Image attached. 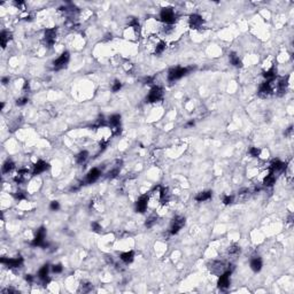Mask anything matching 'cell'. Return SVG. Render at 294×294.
I'll return each mask as SVG.
<instances>
[{
  "label": "cell",
  "mask_w": 294,
  "mask_h": 294,
  "mask_svg": "<svg viewBox=\"0 0 294 294\" xmlns=\"http://www.w3.org/2000/svg\"><path fill=\"white\" fill-rule=\"evenodd\" d=\"M45 236H46V230L45 227H40L37 230L35 239L32 240V246H42V247H47V244H45Z\"/></svg>",
  "instance_id": "3"
},
{
  "label": "cell",
  "mask_w": 294,
  "mask_h": 294,
  "mask_svg": "<svg viewBox=\"0 0 294 294\" xmlns=\"http://www.w3.org/2000/svg\"><path fill=\"white\" fill-rule=\"evenodd\" d=\"M227 253H229V255H231V256H237L238 254L240 253V248L238 247V246H236V245H232V246L229 247Z\"/></svg>",
  "instance_id": "28"
},
{
  "label": "cell",
  "mask_w": 294,
  "mask_h": 294,
  "mask_svg": "<svg viewBox=\"0 0 294 294\" xmlns=\"http://www.w3.org/2000/svg\"><path fill=\"white\" fill-rule=\"evenodd\" d=\"M25 280L29 282V283H32V282H33V277H32L31 275H27V276H25Z\"/></svg>",
  "instance_id": "44"
},
{
  "label": "cell",
  "mask_w": 294,
  "mask_h": 294,
  "mask_svg": "<svg viewBox=\"0 0 294 294\" xmlns=\"http://www.w3.org/2000/svg\"><path fill=\"white\" fill-rule=\"evenodd\" d=\"M0 262L2 264H6L8 268H20L23 263V259L22 257H16V259H6V257H2L0 260Z\"/></svg>",
  "instance_id": "8"
},
{
  "label": "cell",
  "mask_w": 294,
  "mask_h": 294,
  "mask_svg": "<svg viewBox=\"0 0 294 294\" xmlns=\"http://www.w3.org/2000/svg\"><path fill=\"white\" fill-rule=\"evenodd\" d=\"M1 82H2V84H4V85H6V84H8V82H9V78H8V77H4Z\"/></svg>",
  "instance_id": "46"
},
{
  "label": "cell",
  "mask_w": 294,
  "mask_h": 294,
  "mask_svg": "<svg viewBox=\"0 0 294 294\" xmlns=\"http://www.w3.org/2000/svg\"><path fill=\"white\" fill-rule=\"evenodd\" d=\"M23 89H24V91L29 90V82H25V83H24V87H23Z\"/></svg>",
  "instance_id": "47"
},
{
  "label": "cell",
  "mask_w": 294,
  "mask_h": 294,
  "mask_svg": "<svg viewBox=\"0 0 294 294\" xmlns=\"http://www.w3.org/2000/svg\"><path fill=\"white\" fill-rule=\"evenodd\" d=\"M50 208L52 209V210H57V209L60 208V205H59V202L57 201H52L51 202Z\"/></svg>",
  "instance_id": "39"
},
{
  "label": "cell",
  "mask_w": 294,
  "mask_h": 294,
  "mask_svg": "<svg viewBox=\"0 0 294 294\" xmlns=\"http://www.w3.org/2000/svg\"><path fill=\"white\" fill-rule=\"evenodd\" d=\"M69 59H70L69 53H68V52H63V53L61 54L60 57H57V60L53 62L54 69H55V70H60V69L64 68L66 66H67L68 62H69Z\"/></svg>",
  "instance_id": "4"
},
{
  "label": "cell",
  "mask_w": 294,
  "mask_h": 294,
  "mask_svg": "<svg viewBox=\"0 0 294 294\" xmlns=\"http://www.w3.org/2000/svg\"><path fill=\"white\" fill-rule=\"evenodd\" d=\"M29 99L27 98V97H23V98H20V99H17V101H16V105L17 106H24L25 103L28 102Z\"/></svg>",
  "instance_id": "37"
},
{
  "label": "cell",
  "mask_w": 294,
  "mask_h": 294,
  "mask_svg": "<svg viewBox=\"0 0 294 294\" xmlns=\"http://www.w3.org/2000/svg\"><path fill=\"white\" fill-rule=\"evenodd\" d=\"M251 268H252V270H253V271L259 272L260 270L262 269V260L260 259V257H254V259H252Z\"/></svg>",
  "instance_id": "19"
},
{
  "label": "cell",
  "mask_w": 294,
  "mask_h": 294,
  "mask_svg": "<svg viewBox=\"0 0 294 294\" xmlns=\"http://www.w3.org/2000/svg\"><path fill=\"white\" fill-rule=\"evenodd\" d=\"M62 266L61 264H54L53 267H52V270H53V272H55V273H60V272H62Z\"/></svg>",
  "instance_id": "38"
},
{
  "label": "cell",
  "mask_w": 294,
  "mask_h": 294,
  "mask_svg": "<svg viewBox=\"0 0 294 294\" xmlns=\"http://www.w3.org/2000/svg\"><path fill=\"white\" fill-rule=\"evenodd\" d=\"M109 124L112 125V130H113L114 135H117L120 132V124H121V116L118 114L112 115L109 117Z\"/></svg>",
  "instance_id": "10"
},
{
  "label": "cell",
  "mask_w": 294,
  "mask_h": 294,
  "mask_svg": "<svg viewBox=\"0 0 294 294\" xmlns=\"http://www.w3.org/2000/svg\"><path fill=\"white\" fill-rule=\"evenodd\" d=\"M292 131H293V127H290V128L285 131V136H291L292 135Z\"/></svg>",
  "instance_id": "43"
},
{
  "label": "cell",
  "mask_w": 294,
  "mask_h": 294,
  "mask_svg": "<svg viewBox=\"0 0 294 294\" xmlns=\"http://www.w3.org/2000/svg\"><path fill=\"white\" fill-rule=\"evenodd\" d=\"M121 87H122V84H121L120 81H115L113 83V86H112V90H113V92H117V91H120Z\"/></svg>",
  "instance_id": "34"
},
{
  "label": "cell",
  "mask_w": 294,
  "mask_h": 294,
  "mask_svg": "<svg viewBox=\"0 0 294 294\" xmlns=\"http://www.w3.org/2000/svg\"><path fill=\"white\" fill-rule=\"evenodd\" d=\"M163 92L162 89L159 87V86H154L151 91H149V94L147 97V101L148 102H156V101H160L162 99Z\"/></svg>",
  "instance_id": "5"
},
{
  "label": "cell",
  "mask_w": 294,
  "mask_h": 294,
  "mask_svg": "<svg viewBox=\"0 0 294 294\" xmlns=\"http://www.w3.org/2000/svg\"><path fill=\"white\" fill-rule=\"evenodd\" d=\"M194 124H195L194 121L191 120V121H188L187 123H186V127H194Z\"/></svg>",
  "instance_id": "45"
},
{
  "label": "cell",
  "mask_w": 294,
  "mask_h": 294,
  "mask_svg": "<svg viewBox=\"0 0 294 294\" xmlns=\"http://www.w3.org/2000/svg\"><path fill=\"white\" fill-rule=\"evenodd\" d=\"M272 85H271V82H264V83H262L261 85H260V89H259V94L261 97H263V98H266V97H268L269 94H271L272 93Z\"/></svg>",
  "instance_id": "12"
},
{
  "label": "cell",
  "mask_w": 294,
  "mask_h": 294,
  "mask_svg": "<svg viewBox=\"0 0 294 294\" xmlns=\"http://www.w3.org/2000/svg\"><path fill=\"white\" fill-rule=\"evenodd\" d=\"M275 183H276V177L273 176L272 172L270 175H268V176L264 178V181H263V184L266 185V186H272Z\"/></svg>",
  "instance_id": "26"
},
{
  "label": "cell",
  "mask_w": 294,
  "mask_h": 294,
  "mask_svg": "<svg viewBox=\"0 0 294 294\" xmlns=\"http://www.w3.org/2000/svg\"><path fill=\"white\" fill-rule=\"evenodd\" d=\"M286 87H287V78H280L279 81H278V83H277V92H279L278 94H279V96L284 94L285 91H286Z\"/></svg>",
  "instance_id": "18"
},
{
  "label": "cell",
  "mask_w": 294,
  "mask_h": 294,
  "mask_svg": "<svg viewBox=\"0 0 294 294\" xmlns=\"http://www.w3.org/2000/svg\"><path fill=\"white\" fill-rule=\"evenodd\" d=\"M285 167H286V164L284 162H282L279 160H273L271 164H270V169H271V172L273 174V172H279V171L284 170Z\"/></svg>",
  "instance_id": "16"
},
{
  "label": "cell",
  "mask_w": 294,
  "mask_h": 294,
  "mask_svg": "<svg viewBox=\"0 0 294 294\" xmlns=\"http://www.w3.org/2000/svg\"><path fill=\"white\" fill-rule=\"evenodd\" d=\"M118 174H120V169H118V168H115V169H113L112 171L108 172V178H115Z\"/></svg>",
  "instance_id": "35"
},
{
  "label": "cell",
  "mask_w": 294,
  "mask_h": 294,
  "mask_svg": "<svg viewBox=\"0 0 294 294\" xmlns=\"http://www.w3.org/2000/svg\"><path fill=\"white\" fill-rule=\"evenodd\" d=\"M46 169H48V163H46L45 161H43V160H39V161H37V162H36L35 166H33L32 175H33V176H36V175L42 174V172H44V171L46 170Z\"/></svg>",
  "instance_id": "13"
},
{
  "label": "cell",
  "mask_w": 294,
  "mask_h": 294,
  "mask_svg": "<svg viewBox=\"0 0 294 294\" xmlns=\"http://www.w3.org/2000/svg\"><path fill=\"white\" fill-rule=\"evenodd\" d=\"M212 198V192L210 191H205V192H200L197 197H195V200L199 202L206 201V200H209Z\"/></svg>",
  "instance_id": "22"
},
{
  "label": "cell",
  "mask_w": 294,
  "mask_h": 294,
  "mask_svg": "<svg viewBox=\"0 0 294 294\" xmlns=\"http://www.w3.org/2000/svg\"><path fill=\"white\" fill-rule=\"evenodd\" d=\"M2 293H16V291L13 288H6V290H2Z\"/></svg>",
  "instance_id": "42"
},
{
  "label": "cell",
  "mask_w": 294,
  "mask_h": 294,
  "mask_svg": "<svg viewBox=\"0 0 294 294\" xmlns=\"http://www.w3.org/2000/svg\"><path fill=\"white\" fill-rule=\"evenodd\" d=\"M13 169H14V163L12 162L11 160H7V161L4 163V166H2V172H4V174H8V172H11Z\"/></svg>",
  "instance_id": "25"
},
{
  "label": "cell",
  "mask_w": 294,
  "mask_h": 294,
  "mask_svg": "<svg viewBox=\"0 0 294 294\" xmlns=\"http://www.w3.org/2000/svg\"><path fill=\"white\" fill-rule=\"evenodd\" d=\"M91 288H92V285H91V284H89V283L82 286V291H83V292H87V291H90Z\"/></svg>",
  "instance_id": "41"
},
{
  "label": "cell",
  "mask_w": 294,
  "mask_h": 294,
  "mask_svg": "<svg viewBox=\"0 0 294 294\" xmlns=\"http://www.w3.org/2000/svg\"><path fill=\"white\" fill-rule=\"evenodd\" d=\"M260 153H261V151H260L257 147H252V148L249 149V154H251L253 157H257V156L260 155Z\"/></svg>",
  "instance_id": "33"
},
{
  "label": "cell",
  "mask_w": 294,
  "mask_h": 294,
  "mask_svg": "<svg viewBox=\"0 0 294 294\" xmlns=\"http://www.w3.org/2000/svg\"><path fill=\"white\" fill-rule=\"evenodd\" d=\"M263 76L268 79V82H271L275 79V77H276V72H275V68H271V69H269L268 71H266L264 74H263Z\"/></svg>",
  "instance_id": "27"
},
{
  "label": "cell",
  "mask_w": 294,
  "mask_h": 294,
  "mask_svg": "<svg viewBox=\"0 0 294 294\" xmlns=\"http://www.w3.org/2000/svg\"><path fill=\"white\" fill-rule=\"evenodd\" d=\"M57 39V30L55 29H46L45 35H44V40L48 46H52L55 43Z\"/></svg>",
  "instance_id": "9"
},
{
  "label": "cell",
  "mask_w": 294,
  "mask_h": 294,
  "mask_svg": "<svg viewBox=\"0 0 294 294\" xmlns=\"http://www.w3.org/2000/svg\"><path fill=\"white\" fill-rule=\"evenodd\" d=\"M15 198L18 199V200H23V199H25V193L24 192H22V191L17 192V193L15 194Z\"/></svg>",
  "instance_id": "40"
},
{
  "label": "cell",
  "mask_w": 294,
  "mask_h": 294,
  "mask_svg": "<svg viewBox=\"0 0 294 294\" xmlns=\"http://www.w3.org/2000/svg\"><path fill=\"white\" fill-rule=\"evenodd\" d=\"M230 62H231V64H233L234 67H237V68L242 67V62H241V60L239 59V57H238L236 53L230 54Z\"/></svg>",
  "instance_id": "23"
},
{
  "label": "cell",
  "mask_w": 294,
  "mask_h": 294,
  "mask_svg": "<svg viewBox=\"0 0 294 294\" xmlns=\"http://www.w3.org/2000/svg\"><path fill=\"white\" fill-rule=\"evenodd\" d=\"M156 220H157V217L156 216H151V217H148L147 218V221H146V223H145V225L147 227H152L154 224L156 223Z\"/></svg>",
  "instance_id": "30"
},
{
  "label": "cell",
  "mask_w": 294,
  "mask_h": 294,
  "mask_svg": "<svg viewBox=\"0 0 294 294\" xmlns=\"http://www.w3.org/2000/svg\"><path fill=\"white\" fill-rule=\"evenodd\" d=\"M48 270H50V266H48V264H45V266H43V268L38 271L39 279H42L45 284L50 282V278H48Z\"/></svg>",
  "instance_id": "17"
},
{
  "label": "cell",
  "mask_w": 294,
  "mask_h": 294,
  "mask_svg": "<svg viewBox=\"0 0 294 294\" xmlns=\"http://www.w3.org/2000/svg\"><path fill=\"white\" fill-rule=\"evenodd\" d=\"M11 39H12V35L9 32H7V31L1 32V33H0V44H1V47L5 48V47L7 46V43Z\"/></svg>",
  "instance_id": "20"
},
{
  "label": "cell",
  "mask_w": 294,
  "mask_h": 294,
  "mask_svg": "<svg viewBox=\"0 0 294 294\" xmlns=\"http://www.w3.org/2000/svg\"><path fill=\"white\" fill-rule=\"evenodd\" d=\"M160 18L163 23H166L168 25H171L176 21V16H175V12L172 8H163L160 14Z\"/></svg>",
  "instance_id": "2"
},
{
  "label": "cell",
  "mask_w": 294,
  "mask_h": 294,
  "mask_svg": "<svg viewBox=\"0 0 294 294\" xmlns=\"http://www.w3.org/2000/svg\"><path fill=\"white\" fill-rule=\"evenodd\" d=\"M120 257H121V260H122L124 263H131L132 261H133L135 254H133V252H132V251L125 252V253H122V254H121Z\"/></svg>",
  "instance_id": "21"
},
{
  "label": "cell",
  "mask_w": 294,
  "mask_h": 294,
  "mask_svg": "<svg viewBox=\"0 0 294 294\" xmlns=\"http://www.w3.org/2000/svg\"><path fill=\"white\" fill-rule=\"evenodd\" d=\"M230 275H231V271L230 270H227V271H224L220 276L218 282H217V285H218V287H220L221 290H227V287H229V285H230Z\"/></svg>",
  "instance_id": "6"
},
{
  "label": "cell",
  "mask_w": 294,
  "mask_h": 294,
  "mask_svg": "<svg viewBox=\"0 0 294 294\" xmlns=\"http://www.w3.org/2000/svg\"><path fill=\"white\" fill-rule=\"evenodd\" d=\"M100 175H101V172H100L99 169L98 168H93L92 170H90L89 174L86 175V183H89V184L94 183L100 177Z\"/></svg>",
  "instance_id": "15"
},
{
  "label": "cell",
  "mask_w": 294,
  "mask_h": 294,
  "mask_svg": "<svg viewBox=\"0 0 294 294\" xmlns=\"http://www.w3.org/2000/svg\"><path fill=\"white\" fill-rule=\"evenodd\" d=\"M185 224V218L182 216H177L176 218H174V222H172V224H171V227H170V234H176L178 233V231L181 230L182 227H184Z\"/></svg>",
  "instance_id": "7"
},
{
  "label": "cell",
  "mask_w": 294,
  "mask_h": 294,
  "mask_svg": "<svg viewBox=\"0 0 294 294\" xmlns=\"http://www.w3.org/2000/svg\"><path fill=\"white\" fill-rule=\"evenodd\" d=\"M232 201H233V197H231V195H225V197L223 198V203L225 206L231 205Z\"/></svg>",
  "instance_id": "36"
},
{
  "label": "cell",
  "mask_w": 294,
  "mask_h": 294,
  "mask_svg": "<svg viewBox=\"0 0 294 294\" xmlns=\"http://www.w3.org/2000/svg\"><path fill=\"white\" fill-rule=\"evenodd\" d=\"M188 24L192 29H199L201 28V25L203 24V20L200 15L198 14H192L188 18Z\"/></svg>",
  "instance_id": "11"
},
{
  "label": "cell",
  "mask_w": 294,
  "mask_h": 294,
  "mask_svg": "<svg viewBox=\"0 0 294 294\" xmlns=\"http://www.w3.org/2000/svg\"><path fill=\"white\" fill-rule=\"evenodd\" d=\"M147 202H148V195H142L139 198V200L136 202V210L138 213H144L147 208Z\"/></svg>",
  "instance_id": "14"
},
{
  "label": "cell",
  "mask_w": 294,
  "mask_h": 294,
  "mask_svg": "<svg viewBox=\"0 0 294 294\" xmlns=\"http://www.w3.org/2000/svg\"><path fill=\"white\" fill-rule=\"evenodd\" d=\"M87 157H89V153L86 152V151H83V152H81L79 154H77V156H76V162L82 164V163H84L86 160H87Z\"/></svg>",
  "instance_id": "24"
},
{
  "label": "cell",
  "mask_w": 294,
  "mask_h": 294,
  "mask_svg": "<svg viewBox=\"0 0 294 294\" xmlns=\"http://www.w3.org/2000/svg\"><path fill=\"white\" fill-rule=\"evenodd\" d=\"M166 43L164 42H160L157 45H156V47H155V53L156 54H161L163 52V51L166 50Z\"/></svg>",
  "instance_id": "29"
},
{
  "label": "cell",
  "mask_w": 294,
  "mask_h": 294,
  "mask_svg": "<svg viewBox=\"0 0 294 294\" xmlns=\"http://www.w3.org/2000/svg\"><path fill=\"white\" fill-rule=\"evenodd\" d=\"M131 20H130V22H129V25L130 27H132V28L135 29V30H139V23H138V20L136 17H130Z\"/></svg>",
  "instance_id": "31"
},
{
  "label": "cell",
  "mask_w": 294,
  "mask_h": 294,
  "mask_svg": "<svg viewBox=\"0 0 294 294\" xmlns=\"http://www.w3.org/2000/svg\"><path fill=\"white\" fill-rule=\"evenodd\" d=\"M194 69V67H177V68H171L169 72H168V81L169 82H175L179 79V78L184 77L186 75Z\"/></svg>",
  "instance_id": "1"
},
{
  "label": "cell",
  "mask_w": 294,
  "mask_h": 294,
  "mask_svg": "<svg viewBox=\"0 0 294 294\" xmlns=\"http://www.w3.org/2000/svg\"><path fill=\"white\" fill-rule=\"evenodd\" d=\"M91 227H92V230L94 231V232H97V233L101 232V230H102L101 225H100V224L98 223V222H93V223L91 224Z\"/></svg>",
  "instance_id": "32"
}]
</instances>
